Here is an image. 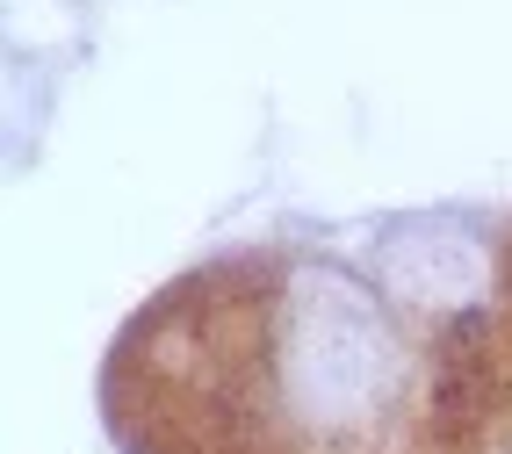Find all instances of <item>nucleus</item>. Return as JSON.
Wrapping results in <instances>:
<instances>
[{"instance_id": "obj_1", "label": "nucleus", "mask_w": 512, "mask_h": 454, "mask_svg": "<svg viewBox=\"0 0 512 454\" xmlns=\"http://www.w3.org/2000/svg\"><path fill=\"white\" fill-rule=\"evenodd\" d=\"M469 346H484V318L476 310H462V318L448 325V339H440V433H469L476 411H484V361H469Z\"/></svg>"}]
</instances>
